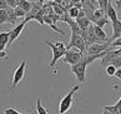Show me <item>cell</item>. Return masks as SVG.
<instances>
[{
    "label": "cell",
    "instance_id": "obj_1",
    "mask_svg": "<svg viewBox=\"0 0 121 114\" xmlns=\"http://www.w3.org/2000/svg\"><path fill=\"white\" fill-rule=\"evenodd\" d=\"M45 44L51 49V53H52V59L50 64H49V68H54L61 58H64L68 49H66V45L64 44V42H61V40H56L55 43H51L50 40L45 39Z\"/></svg>",
    "mask_w": 121,
    "mask_h": 114
},
{
    "label": "cell",
    "instance_id": "obj_2",
    "mask_svg": "<svg viewBox=\"0 0 121 114\" xmlns=\"http://www.w3.org/2000/svg\"><path fill=\"white\" fill-rule=\"evenodd\" d=\"M79 89H80V85L73 86V88L70 89V92L60 100V104H59V113L60 114H65L66 112L70 110L71 105H73V102H74V97H75V94Z\"/></svg>",
    "mask_w": 121,
    "mask_h": 114
},
{
    "label": "cell",
    "instance_id": "obj_3",
    "mask_svg": "<svg viewBox=\"0 0 121 114\" xmlns=\"http://www.w3.org/2000/svg\"><path fill=\"white\" fill-rule=\"evenodd\" d=\"M89 64L86 63V60L84 59L82 57V60L76 63V64L71 65V73L76 76V79H78V81H80V83H84L85 79H86V66Z\"/></svg>",
    "mask_w": 121,
    "mask_h": 114
},
{
    "label": "cell",
    "instance_id": "obj_4",
    "mask_svg": "<svg viewBox=\"0 0 121 114\" xmlns=\"http://www.w3.org/2000/svg\"><path fill=\"white\" fill-rule=\"evenodd\" d=\"M82 57H84V53H81L80 50L75 49V48H71L68 49L64 55V59H62V63H66V64H70V65H74L76 63L81 62L82 60Z\"/></svg>",
    "mask_w": 121,
    "mask_h": 114
},
{
    "label": "cell",
    "instance_id": "obj_5",
    "mask_svg": "<svg viewBox=\"0 0 121 114\" xmlns=\"http://www.w3.org/2000/svg\"><path fill=\"white\" fill-rule=\"evenodd\" d=\"M71 48L78 49L81 53H86V44H85V40L82 39L81 35L71 33L70 43H69V45H66V49H71Z\"/></svg>",
    "mask_w": 121,
    "mask_h": 114
},
{
    "label": "cell",
    "instance_id": "obj_6",
    "mask_svg": "<svg viewBox=\"0 0 121 114\" xmlns=\"http://www.w3.org/2000/svg\"><path fill=\"white\" fill-rule=\"evenodd\" d=\"M25 68H26V60L24 59L21 62V64L16 68V70L14 71V76H13V83H11V88L14 89L20 84V81L23 80L24 75H25Z\"/></svg>",
    "mask_w": 121,
    "mask_h": 114
},
{
    "label": "cell",
    "instance_id": "obj_7",
    "mask_svg": "<svg viewBox=\"0 0 121 114\" xmlns=\"http://www.w3.org/2000/svg\"><path fill=\"white\" fill-rule=\"evenodd\" d=\"M111 48L110 42H104V43H94L89 45L86 48V54H100L102 52H106Z\"/></svg>",
    "mask_w": 121,
    "mask_h": 114
},
{
    "label": "cell",
    "instance_id": "obj_8",
    "mask_svg": "<svg viewBox=\"0 0 121 114\" xmlns=\"http://www.w3.org/2000/svg\"><path fill=\"white\" fill-rule=\"evenodd\" d=\"M26 23H28V21L24 19L23 21L20 23V24H17L13 30H10V36H9V44H8V47H10V45H11V44L14 43L15 40L20 36V34L23 33V30H24L25 25H26Z\"/></svg>",
    "mask_w": 121,
    "mask_h": 114
},
{
    "label": "cell",
    "instance_id": "obj_9",
    "mask_svg": "<svg viewBox=\"0 0 121 114\" xmlns=\"http://www.w3.org/2000/svg\"><path fill=\"white\" fill-rule=\"evenodd\" d=\"M105 15L107 16V19H110L111 23H114L119 19V16H117V13H116L115 10V8L111 5V1H109V4H107V6L105 9Z\"/></svg>",
    "mask_w": 121,
    "mask_h": 114
},
{
    "label": "cell",
    "instance_id": "obj_10",
    "mask_svg": "<svg viewBox=\"0 0 121 114\" xmlns=\"http://www.w3.org/2000/svg\"><path fill=\"white\" fill-rule=\"evenodd\" d=\"M112 24V36H111V39H109V42L111 43V42H114L115 39H117V38H120L121 36V20H116V21H114V23H111Z\"/></svg>",
    "mask_w": 121,
    "mask_h": 114
},
{
    "label": "cell",
    "instance_id": "obj_11",
    "mask_svg": "<svg viewBox=\"0 0 121 114\" xmlns=\"http://www.w3.org/2000/svg\"><path fill=\"white\" fill-rule=\"evenodd\" d=\"M94 31H95V35L99 40V43H104V42H109V39H107V35L106 33L104 31V29L100 28V26H97L94 24Z\"/></svg>",
    "mask_w": 121,
    "mask_h": 114
},
{
    "label": "cell",
    "instance_id": "obj_12",
    "mask_svg": "<svg viewBox=\"0 0 121 114\" xmlns=\"http://www.w3.org/2000/svg\"><path fill=\"white\" fill-rule=\"evenodd\" d=\"M76 23H78V25L80 26V29L81 30H85V29H87L89 26H90L91 24V21L87 19L86 16H82V18H78V19H75Z\"/></svg>",
    "mask_w": 121,
    "mask_h": 114
},
{
    "label": "cell",
    "instance_id": "obj_13",
    "mask_svg": "<svg viewBox=\"0 0 121 114\" xmlns=\"http://www.w3.org/2000/svg\"><path fill=\"white\" fill-rule=\"evenodd\" d=\"M9 36H10V30H5V31H3V33H0V44L4 45L5 48H8Z\"/></svg>",
    "mask_w": 121,
    "mask_h": 114
},
{
    "label": "cell",
    "instance_id": "obj_14",
    "mask_svg": "<svg viewBox=\"0 0 121 114\" xmlns=\"http://www.w3.org/2000/svg\"><path fill=\"white\" fill-rule=\"evenodd\" d=\"M17 6L20 9H23L26 14H28L30 11V9H31V1H29V0H21V1H19V4H17Z\"/></svg>",
    "mask_w": 121,
    "mask_h": 114
},
{
    "label": "cell",
    "instance_id": "obj_15",
    "mask_svg": "<svg viewBox=\"0 0 121 114\" xmlns=\"http://www.w3.org/2000/svg\"><path fill=\"white\" fill-rule=\"evenodd\" d=\"M9 18V8L8 9H0V25L8 23Z\"/></svg>",
    "mask_w": 121,
    "mask_h": 114
},
{
    "label": "cell",
    "instance_id": "obj_16",
    "mask_svg": "<svg viewBox=\"0 0 121 114\" xmlns=\"http://www.w3.org/2000/svg\"><path fill=\"white\" fill-rule=\"evenodd\" d=\"M36 112H38V114H49L48 109H45L41 105V100H40V98L36 99Z\"/></svg>",
    "mask_w": 121,
    "mask_h": 114
},
{
    "label": "cell",
    "instance_id": "obj_17",
    "mask_svg": "<svg viewBox=\"0 0 121 114\" xmlns=\"http://www.w3.org/2000/svg\"><path fill=\"white\" fill-rule=\"evenodd\" d=\"M79 9L78 8H75V6H70L69 9H68V14H69V16L71 18V19H76L78 18V15H79Z\"/></svg>",
    "mask_w": 121,
    "mask_h": 114
},
{
    "label": "cell",
    "instance_id": "obj_18",
    "mask_svg": "<svg viewBox=\"0 0 121 114\" xmlns=\"http://www.w3.org/2000/svg\"><path fill=\"white\" fill-rule=\"evenodd\" d=\"M109 23V19H107V16L106 15H104V16H101V18H99V19L96 20V23H95V25H97V26H100V28H104V26Z\"/></svg>",
    "mask_w": 121,
    "mask_h": 114
},
{
    "label": "cell",
    "instance_id": "obj_19",
    "mask_svg": "<svg viewBox=\"0 0 121 114\" xmlns=\"http://www.w3.org/2000/svg\"><path fill=\"white\" fill-rule=\"evenodd\" d=\"M116 68L115 65H112V64H109V65H106V74L109 75V76H115V73H116Z\"/></svg>",
    "mask_w": 121,
    "mask_h": 114
},
{
    "label": "cell",
    "instance_id": "obj_20",
    "mask_svg": "<svg viewBox=\"0 0 121 114\" xmlns=\"http://www.w3.org/2000/svg\"><path fill=\"white\" fill-rule=\"evenodd\" d=\"M14 13H15V15L19 18V19H23V18L26 16V13L23 10V9H20L19 6H16V8L14 9Z\"/></svg>",
    "mask_w": 121,
    "mask_h": 114
},
{
    "label": "cell",
    "instance_id": "obj_21",
    "mask_svg": "<svg viewBox=\"0 0 121 114\" xmlns=\"http://www.w3.org/2000/svg\"><path fill=\"white\" fill-rule=\"evenodd\" d=\"M34 20H36L40 25H44V24H45V23H44V14H43V11H41V10L36 13V15H35Z\"/></svg>",
    "mask_w": 121,
    "mask_h": 114
},
{
    "label": "cell",
    "instance_id": "obj_22",
    "mask_svg": "<svg viewBox=\"0 0 121 114\" xmlns=\"http://www.w3.org/2000/svg\"><path fill=\"white\" fill-rule=\"evenodd\" d=\"M96 3H97L99 9H101V10H104V11H105V9H106V6H107V4H109V0H96Z\"/></svg>",
    "mask_w": 121,
    "mask_h": 114
},
{
    "label": "cell",
    "instance_id": "obj_23",
    "mask_svg": "<svg viewBox=\"0 0 121 114\" xmlns=\"http://www.w3.org/2000/svg\"><path fill=\"white\" fill-rule=\"evenodd\" d=\"M4 114H25V113L19 112L14 108H6V109H4Z\"/></svg>",
    "mask_w": 121,
    "mask_h": 114
},
{
    "label": "cell",
    "instance_id": "obj_24",
    "mask_svg": "<svg viewBox=\"0 0 121 114\" xmlns=\"http://www.w3.org/2000/svg\"><path fill=\"white\" fill-rule=\"evenodd\" d=\"M6 4H8V6L11 8V9H15L17 6V1H16V0H6Z\"/></svg>",
    "mask_w": 121,
    "mask_h": 114
},
{
    "label": "cell",
    "instance_id": "obj_25",
    "mask_svg": "<svg viewBox=\"0 0 121 114\" xmlns=\"http://www.w3.org/2000/svg\"><path fill=\"white\" fill-rule=\"evenodd\" d=\"M111 47H120L121 48V38H117V39H115L112 43H110Z\"/></svg>",
    "mask_w": 121,
    "mask_h": 114
},
{
    "label": "cell",
    "instance_id": "obj_26",
    "mask_svg": "<svg viewBox=\"0 0 121 114\" xmlns=\"http://www.w3.org/2000/svg\"><path fill=\"white\" fill-rule=\"evenodd\" d=\"M8 4H6V0H0V9H8Z\"/></svg>",
    "mask_w": 121,
    "mask_h": 114
},
{
    "label": "cell",
    "instance_id": "obj_27",
    "mask_svg": "<svg viewBox=\"0 0 121 114\" xmlns=\"http://www.w3.org/2000/svg\"><path fill=\"white\" fill-rule=\"evenodd\" d=\"M115 76L119 80H121V66H119L117 69H116V73H115Z\"/></svg>",
    "mask_w": 121,
    "mask_h": 114
},
{
    "label": "cell",
    "instance_id": "obj_28",
    "mask_svg": "<svg viewBox=\"0 0 121 114\" xmlns=\"http://www.w3.org/2000/svg\"><path fill=\"white\" fill-rule=\"evenodd\" d=\"M0 58H6V53H5V50H4V52H0Z\"/></svg>",
    "mask_w": 121,
    "mask_h": 114
},
{
    "label": "cell",
    "instance_id": "obj_29",
    "mask_svg": "<svg viewBox=\"0 0 121 114\" xmlns=\"http://www.w3.org/2000/svg\"><path fill=\"white\" fill-rule=\"evenodd\" d=\"M54 3H55V4H59V5H61V4H62V0H54Z\"/></svg>",
    "mask_w": 121,
    "mask_h": 114
},
{
    "label": "cell",
    "instance_id": "obj_30",
    "mask_svg": "<svg viewBox=\"0 0 121 114\" xmlns=\"http://www.w3.org/2000/svg\"><path fill=\"white\" fill-rule=\"evenodd\" d=\"M116 4H117V6L121 8V0H119V1H116Z\"/></svg>",
    "mask_w": 121,
    "mask_h": 114
},
{
    "label": "cell",
    "instance_id": "obj_31",
    "mask_svg": "<svg viewBox=\"0 0 121 114\" xmlns=\"http://www.w3.org/2000/svg\"><path fill=\"white\" fill-rule=\"evenodd\" d=\"M45 1H46V0H39V3H40V4H41V5H43V4H44V3H45Z\"/></svg>",
    "mask_w": 121,
    "mask_h": 114
},
{
    "label": "cell",
    "instance_id": "obj_32",
    "mask_svg": "<svg viewBox=\"0 0 121 114\" xmlns=\"http://www.w3.org/2000/svg\"><path fill=\"white\" fill-rule=\"evenodd\" d=\"M102 114H105V112H102Z\"/></svg>",
    "mask_w": 121,
    "mask_h": 114
},
{
    "label": "cell",
    "instance_id": "obj_33",
    "mask_svg": "<svg viewBox=\"0 0 121 114\" xmlns=\"http://www.w3.org/2000/svg\"><path fill=\"white\" fill-rule=\"evenodd\" d=\"M116 1H119V0H116Z\"/></svg>",
    "mask_w": 121,
    "mask_h": 114
}]
</instances>
